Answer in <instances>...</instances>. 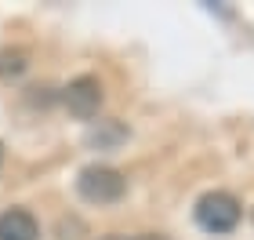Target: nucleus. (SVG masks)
Instances as JSON below:
<instances>
[{
  "label": "nucleus",
  "instance_id": "f257e3e1",
  "mask_svg": "<svg viewBox=\"0 0 254 240\" xmlns=\"http://www.w3.org/2000/svg\"><path fill=\"white\" fill-rule=\"evenodd\" d=\"M124 189H127L124 171L109 167V164H91L76 175V193L87 204H117L124 197Z\"/></svg>",
  "mask_w": 254,
  "mask_h": 240
},
{
  "label": "nucleus",
  "instance_id": "f03ea898",
  "mask_svg": "<svg viewBox=\"0 0 254 240\" xmlns=\"http://www.w3.org/2000/svg\"><path fill=\"white\" fill-rule=\"evenodd\" d=\"M196 222H200V230H207V233H233L240 226V200L225 189L203 193V197L196 200Z\"/></svg>",
  "mask_w": 254,
  "mask_h": 240
},
{
  "label": "nucleus",
  "instance_id": "7ed1b4c3",
  "mask_svg": "<svg viewBox=\"0 0 254 240\" xmlns=\"http://www.w3.org/2000/svg\"><path fill=\"white\" fill-rule=\"evenodd\" d=\"M62 102H65V109L73 113L76 120H91L98 113V106H102V84H98V77H76V80H69V87L62 91Z\"/></svg>",
  "mask_w": 254,
  "mask_h": 240
},
{
  "label": "nucleus",
  "instance_id": "20e7f679",
  "mask_svg": "<svg viewBox=\"0 0 254 240\" xmlns=\"http://www.w3.org/2000/svg\"><path fill=\"white\" fill-rule=\"evenodd\" d=\"M40 226L26 208H7L0 215V240H37Z\"/></svg>",
  "mask_w": 254,
  "mask_h": 240
},
{
  "label": "nucleus",
  "instance_id": "39448f33",
  "mask_svg": "<svg viewBox=\"0 0 254 240\" xmlns=\"http://www.w3.org/2000/svg\"><path fill=\"white\" fill-rule=\"evenodd\" d=\"M134 240H164V237H134Z\"/></svg>",
  "mask_w": 254,
  "mask_h": 240
},
{
  "label": "nucleus",
  "instance_id": "423d86ee",
  "mask_svg": "<svg viewBox=\"0 0 254 240\" xmlns=\"http://www.w3.org/2000/svg\"><path fill=\"white\" fill-rule=\"evenodd\" d=\"M106 240H127V237H106Z\"/></svg>",
  "mask_w": 254,
  "mask_h": 240
},
{
  "label": "nucleus",
  "instance_id": "0eeeda50",
  "mask_svg": "<svg viewBox=\"0 0 254 240\" xmlns=\"http://www.w3.org/2000/svg\"><path fill=\"white\" fill-rule=\"evenodd\" d=\"M0 164H4V146H0Z\"/></svg>",
  "mask_w": 254,
  "mask_h": 240
}]
</instances>
